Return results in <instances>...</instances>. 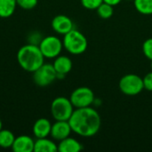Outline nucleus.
<instances>
[{"label": "nucleus", "instance_id": "6ab92c4d", "mask_svg": "<svg viewBox=\"0 0 152 152\" xmlns=\"http://www.w3.org/2000/svg\"><path fill=\"white\" fill-rule=\"evenodd\" d=\"M96 12H97L98 16L104 20L111 18L114 13L113 6L107 3H104V2H102L100 4V6L96 9Z\"/></svg>", "mask_w": 152, "mask_h": 152}, {"label": "nucleus", "instance_id": "b1692460", "mask_svg": "<svg viewBox=\"0 0 152 152\" xmlns=\"http://www.w3.org/2000/svg\"><path fill=\"white\" fill-rule=\"evenodd\" d=\"M142 79H143L144 89L147 91L152 92V71L147 73Z\"/></svg>", "mask_w": 152, "mask_h": 152}, {"label": "nucleus", "instance_id": "412c9836", "mask_svg": "<svg viewBox=\"0 0 152 152\" xmlns=\"http://www.w3.org/2000/svg\"><path fill=\"white\" fill-rule=\"evenodd\" d=\"M81 4L87 10H96L103 0H80Z\"/></svg>", "mask_w": 152, "mask_h": 152}, {"label": "nucleus", "instance_id": "5701e85b", "mask_svg": "<svg viewBox=\"0 0 152 152\" xmlns=\"http://www.w3.org/2000/svg\"><path fill=\"white\" fill-rule=\"evenodd\" d=\"M42 39H43V37H42L41 34L38 33L37 31H34L28 35V44L38 45Z\"/></svg>", "mask_w": 152, "mask_h": 152}, {"label": "nucleus", "instance_id": "dca6fc26", "mask_svg": "<svg viewBox=\"0 0 152 152\" xmlns=\"http://www.w3.org/2000/svg\"><path fill=\"white\" fill-rule=\"evenodd\" d=\"M16 0H0V18H9L15 12Z\"/></svg>", "mask_w": 152, "mask_h": 152}, {"label": "nucleus", "instance_id": "a878e982", "mask_svg": "<svg viewBox=\"0 0 152 152\" xmlns=\"http://www.w3.org/2000/svg\"><path fill=\"white\" fill-rule=\"evenodd\" d=\"M1 129H3V124H2V121H1V119H0V130Z\"/></svg>", "mask_w": 152, "mask_h": 152}, {"label": "nucleus", "instance_id": "a211bd4d", "mask_svg": "<svg viewBox=\"0 0 152 152\" xmlns=\"http://www.w3.org/2000/svg\"><path fill=\"white\" fill-rule=\"evenodd\" d=\"M134 4L136 11L141 14H152V0H134Z\"/></svg>", "mask_w": 152, "mask_h": 152}, {"label": "nucleus", "instance_id": "39448f33", "mask_svg": "<svg viewBox=\"0 0 152 152\" xmlns=\"http://www.w3.org/2000/svg\"><path fill=\"white\" fill-rule=\"evenodd\" d=\"M120 91L127 96H135L144 89L143 79L136 74H126L121 77L118 84Z\"/></svg>", "mask_w": 152, "mask_h": 152}, {"label": "nucleus", "instance_id": "0eeeda50", "mask_svg": "<svg viewBox=\"0 0 152 152\" xmlns=\"http://www.w3.org/2000/svg\"><path fill=\"white\" fill-rule=\"evenodd\" d=\"M69 100L75 109L90 107L95 100L93 90L87 86L76 88L70 94Z\"/></svg>", "mask_w": 152, "mask_h": 152}, {"label": "nucleus", "instance_id": "4be33fe9", "mask_svg": "<svg viewBox=\"0 0 152 152\" xmlns=\"http://www.w3.org/2000/svg\"><path fill=\"white\" fill-rule=\"evenodd\" d=\"M17 5L24 10H31L35 8L38 3V0H16Z\"/></svg>", "mask_w": 152, "mask_h": 152}, {"label": "nucleus", "instance_id": "1a4fd4ad", "mask_svg": "<svg viewBox=\"0 0 152 152\" xmlns=\"http://www.w3.org/2000/svg\"><path fill=\"white\" fill-rule=\"evenodd\" d=\"M72 129L69 121L55 120V123L52 124V129L50 136L54 141H61L70 135Z\"/></svg>", "mask_w": 152, "mask_h": 152}, {"label": "nucleus", "instance_id": "6e6552de", "mask_svg": "<svg viewBox=\"0 0 152 152\" xmlns=\"http://www.w3.org/2000/svg\"><path fill=\"white\" fill-rule=\"evenodd\" d=\"M33 81L38 86H47L57 79V73L50 63H44L33 72Z\"/></svg>", "mask_w": 152, "mask_h": 152}, {"label": "nucleus", "instance_id": "bb28decb", "mask_svg": "<svg viewBox=\"0 0 152 152\" xmlns=\"http://www.w3.org/2000/svg\"><path fill=\"white\" fill-rule=\"evenodd\" d=\"M151 70H152V61H151Z\"/></svg>", "mask_w": 152, "mask_h": 152}, {"label": "nucleus", "instance_id": "f257e3e1", "mask_svg": "<svg viewBox=\"0 0 152 152\" xmlns=\"http://www.w3.org/2000/svg\"><path fill=\"white\" fill-rule=\"evenodd\" d=\"M69 123L76 134L82 137H92L101 128L102 119L98 111L90 107L75 109Z\"/></svg>", "mask_w": 152, "mask_h": 152}, {"label": "nucleus", "instance_id": "9d476101", "mask_svg": "<svg viewBox=\"0 0 152 152\" xmlns=\"http://www.w3.org/2000/svg\"><path fill=\"white\" fill-rule=\"evenodd\" d=\"M52 28L56 33L64 36L74 28V24L72 20L67 15L59 14L53 17L52 20Z\"/></svg>", "mask_w": 152, "mask_h": 152}, {"label": "nucleus", "instance_id": "4468645a", "mask_svg": "<svg viewBox=\"0 0 152 152\" xmlns=\"http://www.w3.org/2000/svg\"><path fill=\"white\" fill-rule=\"evenodd\" d=\"M83 150V145L76 139L67 137L59 142L58 151L60 152H78Z\"/></svg>", "mask_w": 152, "mask_h": 152}, {"label": "nucleus", "instance_id": "7ed1b4c3", "mask_svg": "<svg viewBox=\"0 0 152 152\" xmlns=\"http://www.w3.org/2000/svg\"><path fill=\"white\" fill-rule=\"evenodd\" d=\"M62 43L66 51L73 55L84 53L88 46L87 38L83 33L75 28L64 35Z\"/></svg>", "mask_w": 152, "mask_h": 152}, {"label": "nucleus", "instance_id": "cd10ccee", "mask_svg": "<svg viewBox=\"0 0 152 152\" xmlns=\"http://www.w3.org/2000/svg\"><path fill=\"white\" fill-rule=\"evenodd\" d=\"M127 1H131V0H127Z\"/></svg>", "mask_w": 152, "mask_h": 152}, {"label": "nucleus", "instance_id": "aec40b11", "mask_svg": "<svg viewBox=\"0 0 152 152\" xmlns=\"http://www.w3.org/2000/svg\"><path fill=\"white\" fill-rule=\"evenodd\" d=\"M142 53L147 59L152 61V37L146 39L142 44Z\"/></svg>", "mask_w": 152, "mask_h": 152}, {"label": "nucleus", "instance_id": "423d86ee", "mask_svg": "<svg viewBox=\"0 0 152 152\" xmlns=\"http://www.w3.org/2000/svg\"><path fill=\"white\" fill-rule=\"evenodd\" d=\"M38 47L45 58L54 59L59 56L63 48L62 40L56 36H47L43 37Z\"/></svg>", "mask_w": 152, "mask_h": 152}, {"label": "nucleus", "instance_id": "393cba45", "mask_svg": "<svg viewBox=\"0 0 152 152\" xmlns=\"http://www.w3.org/2000/svg\"><path fill=\"white\" fill-rule=\"evenodd\" d=\"M122 0H103L104 3H107V4H109L112 5V6H115V5L118 4Z\"/></svg>", "mask_w": 152, "mask_h": 152}, {"label": "nucleus", "instance_id": "20e7f679", "mask_svg": "<svg viewBox=\"0 0 152 152\" xmlns=\"http://www.w3.org/2000/svg\"><path fill=\"white\" fill-rule=\"evenodd\" d=\"M74 110L69 98L63 96L55 98L51 104V114L55 120L69 121Z\"/></svg>", "mask_w": 152, "mask_h": 152}, {"label": "nucleus", "instance_id": "9b49d317", "mask_svg": "<svg viewBox=\"0 0 152 152\" xmlns=\"http://www.w3.org/2000/svg\"><path fill=\"white\" fill-rule=\"evenodd\" d=\"M53 66L57 73V78H63L72 69V61L66 55H59L54 58Z\"/></svg>", "mask_w": 152, "mask_h": 152}, {"label": "nucleus", "instance_id": "f3484780", "mask_svg": "<svg viewBox=\"0 0 152 152\" xmlns=\"http://www.w3.org/2000/svg\"><path fill=\"white\" fill-rule=\"evenodd\" d=\"M15 140V135L13 133L7 129L0 130V147L3 149L12 148L13 142Z\"/></svg>", "mask_w": 152, "mask_h": 152}, {"label": "nucleus", "instance_id": "f8f14e48", "mask_svg": "<svg viewBox=\"0 0 152 152\" xmlns=\"http://www.w3.org/2000/svg\"><path fill=\"white\" fill-rule=\"evenodd\" d=\"M35 141L28 135H20L15 137L12 150L14 152H32L34 151Z\"/></svg>", "mask_w": 152, "mask_h": 152}, {"label": "nucleus", "instance_id": "ddd939ff", "mask_svg": "<svg viewBox=\"0 0 152 152\" xmlns=\"http://www.w3.org/2000/svg\"><path fill=\"white\" fill-rule=\"evenodd\" d=\"M51 129H52V123L50 122L49 119L42 118L37 119L32 128V132L34 136L37 138H45L48 137L51 134Z\"/></svg>", "mask_w": 152, "mask_h": 152}, {"label": "nucleus", "instance_id": "f03ea898", "mask_svg": "<svg viewBox=\"0 0 152 152\" xmlns=\"http://www.w3.org/2000/svg\"><path fill=\"white\" fill-rule=\"evenodd\" d=\"M17 61L24 70L33 73L45 63V57L38 45L27 44L17 53Z\"/></svg>", "mask_w": 152, "mask_h": 152}, {"label": "nucleus", "instance_id": "2eb2a0df", "mask_svg": "<svg viewBox=\"0 0 152 152\" xmlns=\"http://www.w3.org/2000/svg\"><path fill=\"white\" fill-rule=\"evenodd\" d=\"M35 152H56L58 151V145L47 137L37 138L34 145Z\"/></svg>", "mask_w": 152, "mask_h": 152}]
</instances>
